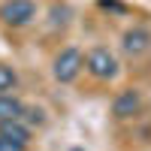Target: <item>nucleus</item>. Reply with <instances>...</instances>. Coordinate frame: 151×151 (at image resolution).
<instances>
[{
    "mask_svg": "<svg viewBox=\"0 0 151 151\" xmlns=\"http://www.w3.org/2000/svg\"><path fill=\"white\" fill-rule=\"evenodd\" d=\"M85 70L91 73L94 79H100V82H112L118 76L121 64H118V58L112 55L106 45H94L91 52L85 55Z\"/></svg>",
    "mask_w": 151,
    "mask_h": 151,
    "instance_id": "f257e3e1",
    "label": "nucleus"
},
{
    "mask_svg": "<svg viewBox=\"0 0 151 151\" xmlns=\"http://www.w3.org/2000/svg\"><path fill=\"white\" fill-rule=\"evenodd\" d=\"M76 151H79V148H76Z\"/></svg>",
    "mask_w": 151,
    "mask_h": 151,
    "instance_id": "9b49d317",
    "label": "nucleus"
},
{
    "mask_svg": "<svg viewBox=\"0 0 151 151\" xmlns=\"http://www.w3.org/2000/svg\"><path fill=\"white\" fill-rule=\"evenodd\" d=\"M85 70V55L79 52V48H60V52L55 55V64H52V76L55 82L60 85H70L79 79V73Z\"/></svg>",
    "mask_w": 151,
    "mask_h": 151,
    "instance_id": "f03ea898",
    "label": "nucleus"
},
{
    "mask_svg": "<svg viewBox=\"0 0 151 151\" xmlns=\"http://www.w3.org/2000/svg\"><path fill=\"white\" fill-rule=\"evenodd\" d=\"M36 3L33 0H3L0 3V21L9 27H27L30 21H36Z\"/></svg>",
    "mask_w": 151,
    "mask_h": 151,
    "instance_id": "7ed1b4c3",
    "label": "nucleus"
},
{
    "mask_svg": "<svg viewBox=\"0 0 151 151\" xmlns=\"http://www.w3.org/2000/svg\"><path fill=\"white\" fill-rule=\"evenodd\" d=\"M15 85H18V73L12 70V67H3V64H0V94L15 91Z\"/></svg>",
    "mask_w": 151,
    "mask_h": 151,
    "instance_id": "6e6552de",
    "label": "nucleus"
},
{
    "mask_svg": "<svg viewBox=\"0 0 151 151\" xmlns=\"http://www.w3.org/2000/svg\"><path fill=\"white\" fill-rule=\"evenodd\" d=\"M21 112H24V103H21V97L15 94H0V121H12V118H21Z\"/></svg>",
    "mask_w": 151,
    "mask_h": 151,
    "instance_id": "0eeeda50",
    "label": "nucleus"
},
{
    "mask_svg": "<svg viewBox=\"0 0 151 151\" xmlns=\"http://www.w3.org/2000/svg\"><path fill=\"white\" fill-rule=\"evenodd\" d=\"M0 151H27V148L18 145V142H12V139H6V136H0Z\"/></svg>",
    "mask_w": 151,
    "mask_h": 151,
    "instance_id": "9d476101",
    "label": "nucleus"
},
{
    "mask_svg": "<svg viewBox=\"0 0 151 151\" xmlns=\"http://www.w3.org/2000/svg\"><path fill=\"white\" fill-rule=\"evenodd\" d=\"M142 91H136V88H127V91H121L115 100H112V115L118 121H127L133 115H139L142 112Z\"/></svg>",
    "mask_w": 151,
    "mask_h": 151,
    "instance_id": "20e7f679",
    "label": "nucleus"
},
{
    "mask_svg": "<svg viewBox=\"0 0 151 151\" xmlns=\"http://www.w3.org/2000/svg\"><path fill=\"white\" fill-rule=\"evenodd\" d=\"M121 48H124V55H130V58H139V55H145L148 48H151V30H145V27H130V30H124V36H121Z\"/></svg>",
    "mask_w": 151,
    "mask_h": 151,
    "instance_id": "39448f33",
    "label": "nucleus"
},
{
    "mask_svg": "<svg viewBox=\"0 0 151 151\" xmlns=\"http://www.w3.org/2000/svg\"><path fill=\"white\" fill-rule=\"evenodd\" d=\"M21 121L27 124V127H40V124H45V112L40 109V106H24V112H21Z\"/></svg>",
    "mask_w": 151,
    "mask_h": 151,
    "instance_id": "1a4fd4ad",
    "label": "nucleus"
},
{
    "mask_svg": "<svg viewBox=\"0 0 151 151\" xmlns=\"http://www.w3.org/2000/svg\"><path fill=\"white\" fill-rule=\"evenodd\" d=\"M0 136H6V139L18 142V145H24V148L30 145V127H27V124H24L21 118H12V121H0Z\"/></svg>",
    "mask_w": 151,
    "mask_h": 151,
    "instance_id": "423d86ee",
    "label": "nucleus"
}]
</instances>
